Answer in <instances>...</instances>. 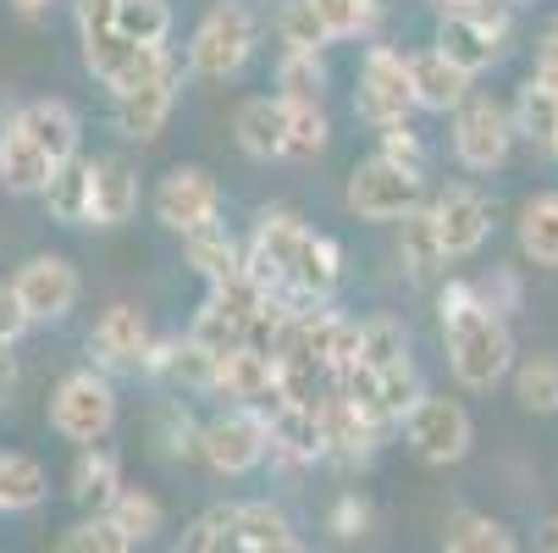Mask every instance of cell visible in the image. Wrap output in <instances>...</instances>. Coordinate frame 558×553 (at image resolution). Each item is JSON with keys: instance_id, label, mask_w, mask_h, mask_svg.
I'll return each instance as SVG.
<instances>
[{"instance_id": "6da1fadb", "label": "cell", "mask_w": 558, "mask_h": 553, "mask_svg": "<svg viewBox=\"0 0 558 553\" xmlns=\"http://www.w3.org/2000/svg\"><path fill=\"white\" fill-rule=\"evenodd\" d=\"M442 349H448V371L459 376V387L487 393L504 376H514V333L498 310H487L470 293V282H448L442 288Z\"/></svg>"}, {"instance_id": "7a4b0ae2", "label": "cell", "mask_w": 558, "mask_h": 553, "mask_svg": "<svg viewBox=\"0 0 558 553\" xmlns=\"http://www.w3.org/2000/svg\"><path fill=\"white\" fill-rule=\"evenodd\" d=\"M260 45V23L244 0H216V7L199 17L194 39H189V72L199 77H232L244 72L250 56Z\"/></svg>"}, {"instance_id": "3957f363", "label": "cell", "mask_w": 558, "mask_h": 553, "mask_svg": "<svg viewBox=\"0 0 558 553\" xmlns=\"http://www.w3.org/2000/svg\"><path fill=\"white\" fill-rule=\"evenodd\" d=\"M343 205L360 221H404V216L426 211V172H410V167L387 161V155H365L349 172Z\"/></svg>"}, {"instance_id": "277c9868", "label": "cell", "mask_w": 558, "mask_h": 553, "mask_svg": "<svg viewBox=\"0 0 558 553\" xmlns=\"http://www.w3.org/2000/svg\"><path fill=\"white\" fill-rule=\"evenodd\" d=\"M50 426L77 443V448H95L111 426H117V387L106 371H66L50 393Z\"/></svg>"}, {"instance_id": "5b68a950", "label": "cell", "mask_w": 558, "mask_h": 553, "mask_svg": "<svg viewBox=\"0 0 558 553\" xmlns=\"http://www.w3.org/2000/svg\"><path fill=\"white\" fill-rule=\"evenodd\" d=\"M304 239H310V227H304V216L288 211V205L255 216V232H250V244H244V272H250V282H255L266 299H282V304H288V272H293ZM288 310H293V304H288Z\"/></svg>"}, {"instance_id": "8992f818", "label": "cell", "mask_w": 558, "mask_h": 553, "mask_svg": "<svg viewBox=\"0 0 558 553\" xmlns=\"http://www.w3.org/2000/svg\"><path fill=\"white\" fill-rule=\"evenodd\" d=\"M520 128H514V111L493 95H470L459 111H453V155H459V167L475 172V178H487L509 161V149H514Z\"/></svg>"}, {"instance_id": "52a82bcc", "label": "cell", "mask_w": 558, "mask_h": 553, "mask_svg": "<svg viewBox=\"0 0 558 553\" xmlns=\"http://www.w3.org/2000/svg\"><path fill=\"white\" fill-rule=\"evenodd\" d=\"M266 454H271V421L255 405H232L199 426V459L216 477H250Z\"/></svg>"}, {"instance_id": "ba28073f", "label": "cell", "mask_w": 558, "mask_h": 553, "mask_svg": "<svg viewBox=\"0 0 558 553\" xmlns=\"http://www.w3.org/2000/svg\"><path fill=\"white\" fill-rule=\"evenodd\" d=\"M354 111L381 133V128H404L415 111V84H410V56L392 45H371L360 61V89H354Z\"/></svg>"}, {"instance_id": "9c48e42d", "label": "cell", "mask_w": 558, "mask_h": 553, "mask_svg": "<svg viewBox=\"0 0 558 553\" xmlns=\"http://www.w3.org/2000/svg\"><path fill=\"white\" fill-rule=\"evenodd\" d=\"M155 216L178 239H199V232L221 227V189L205 167H172L155 183Z\"/></svg>"}, {"instance_id": "30bf717a", "label": "cell", "mask_w": 558, "mask_h": 553, "mask_svg": "<svg viewBox=\"0 0 558 553\" xmlns=\"http://www.w3.org/2000/svg\"><path fill=\"white\" fill-rule=\"evenodd\" d=\"M404 437H410V448L426 465H459L470 454V443H475V426H470L459 399H448V393H426V399L404 416Z\"/></svg>"}, {"instance_id": "8fae6325", "label": "cell", "mask_w": 558, "mask_h": 553, "mask_svg": "<svg viewBox=\"0 0 558 553\" xmlns=\"http://www.w3.org/2000/svg\"><path fill=\"white\" fill-rule=\"evenodd\" d=\"M426 216L437 227V244H442L448 261H470L475 250L493 239V200L482 189H470V183H448L426 205Z\"/></svg>"}, {"instance_id": "7c38bea8", "label": "cell", "mask_w": 558, "mask_h": 553, "mask_svg": "<svg viewBox=\"0 0 558 553\" xmlns=\"http://www.w3.org/2000/svg\"><path fill=\"white\" fill-rule=\"evenodd\" d=\"M504 39H509V12H442L437 23V50L459 67V72H487L498 56H504Z\"/></svg>"}, {"instance_id": "4fadbf2b", "label": "cell", "mask_w": 558, "mask_h": 553, "mask_svg": "<svg viewBox=\"0 0 558 553\" xmlns=\"http://www.w3.org/2000/svg\"><path fill=\"white\" fill-rule=\"evenodd\" d=\"M12 293H17L28 322H61L77 304V293H84V282H77V266L66 255H34V261L17 266Z\"/></svg>"}, {"instance_id": "5bb4252c", "label": "cell", "mask_w": 558, "mask_h": 553, "mask_svg": "<svg viewBox=\"0 0 558 553\" xmlns=\"http://www.w3.org/2000/svg\"><path fill=\"white\" fill-rule=\"evenodd\" d=\"M343 282V244L327 239V232H310L299 244V261L288 272V304L293 310H322Z\"/></svg>"}, {"instance_id": "9a60e30c", "label": "cell", "mask_w": 558, "mask_h": 553, "mask_svg": "<svg viewBox=\"0 0 558 553\" xmlns=\"http://www.w3.org/2000/svg\"><path fill=\"white\" fill-rule=\"evenodd\" d=\"M149 344H155V333H149V322H144V310L128 304V299H117V304L100 315V322H95V338H89L95 360L111 365V371H144Z\"/></svg>"}, {"instance_id": "2e32d148", "label": "cell", "mask_w": 558, "mask_h": 553, "mask_svg": "<svg viewBox=\"0 0 558 553\" xmlns=\"http://www.w3.org/2000/svg\"><path fill=\"white\" fill-rule=\"evenodd\" d=\"M178 89H183V61H172L161 77H149V84L117 95V128L128 139H155V133L167 128L172 106H178Z\"/></svg>"}, {"instance_id": "e0dca14e", "label": "cell", "mask_w": 558, "mask_h": 553, "mask_svg": "<svg viewBox=\"0 0 558 553\" xmlns=\"http://www.w3.org/2000/svg\"><path fill=\"white\" fill-rule=\"evenodd\" d=\"M232 133H238V149L255 155V161H282L288 155V106L277 95H250L232 111Z\"/></svg>"}, {"instance_id": "ac0fdd59", "label": "cell", "mask_w": 558, "mask_h": 553, "mask_svg": "<svg viewBox=\"0 0 558 553\" xmlns=\"http://www.w3.org/2000/svg\"><path fill=\"white\" fill-rule=\"evenodd\" d=\"M56 172H61V167L50 161V155H45L17 122L0 128V189H7V194H39V200H45V189H50Z\"/></svg>"}, {"instance_id": "d6986e66", "label": "cell", "mask_w": 558, "mask_h": 553, "mask_svg": "<svg viewBox=\"0 0 558 553\" xmlns=\"http://www.w3.org/2000/svg\"><path fill=\"white\" fill-rule=\"evenodd\" d=\"M410 84H415V111H459L470 100V72H459L437 45L410 56Z\"/></svg>"}, {"instance_id": "ffe728a7", "label": "cell", "mask_w": 558, "mask_h": 553, "mask_svg": "<svg viewBox=\"0 0 558 553\" xmlns=\"http://www.w3.org/2000/svg\"><path fill=\"white\" fill-rule=\"evenodd\" d=\"M216 393L260 410L266 399H277V354H260V349L216 354Z\"/></svg>"}, {"instance_id": "44dd1931", "label": "cell", "mask_w": 558, "mask_h": 553, "mask_svg": "<svg viewBox=\"0 0 558 553\" xmlns=\"http://www.w3.org/2000/svg\"><path fill=\"white\" fill-rule=\"evenodd\" d=\"M56 167H66V161H77V133H84V122H77V111L66 106V100H28L17 117H12Z\"/></svg>"}, {"instance_id": "7402d4cb", "label": "cell", "mask_w": 558, "mask_h": 553, "mask_svg": "<svg viewBox=\"0 0 558 553\" xmlns=\"http://www.w3.org/2000/svg\"><path fill=\"white\" fill-rule=\"evenodd\" d=\"M72 498L84 504L89 515H106L117 498H122V459L111 448H77L72 459Z\"/></svg>"}, {"instance_id": "603a6c76", "label": "cell", "mask_w": 558, "mask_h": 553, "mask_svg": "<svg viewBox=\"0 0 558 553\" xmlns=\"http://www.w3.org/2000/svg\"><path fill=\"white\" fill-rule=\"evenodd\" d=\"M271 421V454L293 459V465H310L327 454V426H322V410H299V405H271L266 410Z\"/></svg>"}, {"instance_id": "cb8c5ba5", "label": "cell", "mask_w": 558, "mask_h": 553, "mask_svg": "<svg viewBox=\"0 0 558 553\" xmlns=\"http://www.w3.org/2000/svg\"><path fill=\"white\" fill-rule=\"evenodd\" d=\"M133 211H138V178H133V167L117 161V155H100V161H95V205H89V221H95V227H122Z\"/></svg>"}, {"instance_id": "d4e9b609", "label": "cell", "mask_w": 558, "mask_h": 553, "mask_svg": "<svg viewBox=\"0 0 558 553\" xmlns=\"http://www.w3.org/2000/svg\"><path fill=\"white\" fill-rule=\"evenodd\" d=\"M514 128L542 144L547 155H558V84L542 72H531L525 84H520V100H514Z\"/></svg>"}, {"instance_id": "484cf974", "label": "cell", "mask_w": 558, "mask_h": 553, "mask_svg": "<svg viewBox=\"0 0 558 553\" xmlns=\"http://www.w3.org/2000/svg\"><path fill=\"white\" fill-rule=\"evenodd\" d=\"M520 255L531 266H558V189H542L520 205Z\"/></svg>"}, {"instance_id": "4316f807", "label": "cell", "mask_w": 558, "mask_h": 553, "mask_svg": "<svg viewBox=\"0 0 558 553\" xmlns=\"http://www.w3.org/2000/svg\"><path fill=\"white\" fill-rule=\"evenodd\" d=\"M50 493V477L34 454H17V448H0V515H23V509H39Z\"/></svg>"}, {"instance_id": "83f0119b", "label": "cell", "mask_w": 558, "mask_h": 553, "mask_svg": "<svg viewBox=\"0 0 558 553\" xmlns=\"http://www.w3.org/2000/svg\"><path fill=\"white\" fill-rule=\"evenodd\" d=\"M189 244V266L210 282V293H221V288H238L250 272H244V250H238L221 227H210V232H199V239H183Z\"/></svg>"}, {"instance_id": "f1b7e54d", "label": "cell", "mask_w": 558, "mask_h": 553, "mask_svg": "<svg viewBox=\"0 0 558 553\" xmlns=\"http://www.w3.org/2000/svg\"><path fill=\"white\" fill-rule=\"evenodd\" d=\"M89 205H95V161H66L56 178H50V189H45V211L56 216V221H66V227H77V221H89Z\"/></svg>"}, {"instance_id": "f546056e", "label": "cell", "mask_w": 558, "mask_h": 553, "mask_svg": "<svg viewBox=\"0 0 558 553\" xmlns=\"http://www.w3.org/2000/svg\"><path fill=\"white\" fill-rule=\"evenodd\" d=\"M410 327L398 322V315H371V322H360V365L371 376L381 371H398V365H410Z\"/></svg>"}, {"instance_id": "4dcf8cb0", "label": "cell", "mask_w": 558, "mask_h": 553, "mask_svg": "<svg viewBox=\"0 0 558 553\" xmlns=\"http://www.w3.org/2000/svg\"><path fill=\"white\" fill-rule=\"evenodd\" d=\"M442 553H520L514 531L482 509H459L448 520V537H442Z\"/></svg>"}, {"instance_id": "1f68e13d", "label": "cell", "mask_w": 558, "mask_h": 553, "mask_svg": "<svg viewBox=\"0 0 558 553\" xmlns=\"http://www.w3.org/2000/svg\"><path fill=\"white\" fill-rule=\"evenodd\" d=\"M398 261H404V272H410L415 282H432V277L448 266V255H442V244H437V227H432L426 211H415V216L398 221Z\"/></svg>"}, {"instance_id": "d6a6232c", "label": "cell", "mask_w": 558, "mask_h": 553, "mask_svg": "<svg viewBox=\"0 0 558 553\" xmlns=\"http://www.w3.org/2000/svg\"><path fill=\"white\" fill-rule=\"evenodd\" d=\"M117 34L138 50H167L172 39V0H117Z\"/></svg>"}, {"instance_id": "836d02e7", "label": "cell", "mask_w": 558, "mask_h": 553, "mask_svg": "<svg viewBox=\"0 0 558 553\" xmlns=\"http://www.w3.org/2000/svg\"><path fill=\"white\" fill-rule=\"evenodd\" d=\"M277 39H282V56H322L332 45V34H327L322 7H315V0H282Z\"/></svg>"}, {"instance_id": "e575fe53", "label": "cell", "mask_w": 558, "mask_h": 553, "mask_svg": "<svg viewBox=\"0 0 558 553\" xmlns=\"http://www.w3.org/2000/svg\"><path fill=\"white\" fill-rule=\"evenodd\" d=\"M514 399H520V410H531V416H553V410H558V354H553V349L525 354V360L514 365Z\"/></svg>"}, {"instance_id": "d590c367", "label": "cell", "mask_w": 558, "mask_h": 553, "mask_svg": "<svg viewBox=\"0 0 558 553\" xmlns=\"http://www.w3.org/2000/svg\"><path fill=\"white\" fill-rule=\"evenodd\" d=\"M271 95L282 106H322V95H327V61L322 56H282Z\"/></svg>"}, {"instance_id": "8d00e7d4", "label": "cell", "mask_w": 558, "mask_h": 553, "mask_svg": "<svg viewBox=\"0 0 558 553\" xmlns=\"http://www.w3.org/2000/svg\"><path fill=\"white\" fill-rule=\"evenodd\" d=\"M106 515L117 520V531H122L128 542H149L155 531H161V520H167L161 498H155V493H144V488H122V498H117Z\"/></svg>"}, {"instance_id": "74e56055", "label": "cell", "mask_w": 558, "mask_h": 553, "mask_svg": "<svg viewBox=\"0 0 558 553\" xmlns=\"http://www.w3.org/2000/svg\"><path fill=\"white\" fill-rule=\"evenodd\" d=\"M56 553H133V542L117 531V520H111V515H84L77 526H66V531H61Z\"/></svg>"}, {"instance_id": "f35d334b", "label": "cell", "mask_w": 558, "mask_h": 553, "mask_svg": "<svg viewBox=\"0 0 558 553\" xmlns=\"http://www.w3.org/2000/svg\"><path fill=\"white\" fill-rule=\"evenodd\" d=\"M332 139L327 106H288V161H315Z\"/></svg>"}, {"instance_id": "ab89813d", "label": "cell", "mask_w": 558, "mask_h": 553, "mask_svg": "<svg viewBox=\"0 0 558 553\" xmlns=\"http://www.w3.org/2000/svg\"><path fill=\"white\" fill-rule=\"evenodd\" d=\"M232 509H238V504H216V509H205V515L183 531V548H178V553H238Z\"/></svg>"}, {"instance_id": "60d3db41", "label": "cell", "mask_w": 558, "mask_h": 553, "mask_svg": "<svg viewBox=\"0 0 558 553\" xmlns=\"http://www.w3.org/2000/svg\"><path fill=\"white\" fill-rule=\"evenodd\" d=\"M332 39H365L381 23V0H315Z\"/></svg>"}, {"instance_id": "b9f144b4", "label": "cell", "mask_w": 558, "mask_h": 553, "mask_svg": "<svg viewBox=\"0 0 558 553\" xmlns=\"http://www.w3.org/2000/svg\"><path fill=\"white\" fill-rule=\"evenodd\" d=\"M376 155H387V161L410 167V172H426V144L415 139L410 122H404V128H381V149H376Z\"/></svg>"}, {"instance_id": "7bdbcfd3", "label": "cell", "mask_w": 558, "mask_h": 553, "mask_svg": "<svg viewBox=\"0 0 558 553\" xmlns=\"http://www.w3.org/2000/svg\"><path fill=\"white\" fill-rule=\"evenodd\" d=\"M470 293L482 299L487 310H498L504 322H509V310H520V282H514V272H493V277H475V282H470Z\"/></svg>"}, {"instance_id": "ee69618b", "label": "cell", "mask_w": 558, "mask_h": 553, "mask_svg": "<svg viewBox=\"0 0 558 553\" xmlns=\"http://www.w3.org/2000/svg\"><path fill=\"white\" fill-rule=\"evenodd\" d=\"M161 443H167V454H172V459L199 454V426L189 421V410H183V405H167V410H161Z\"/></svg>"}, {"instance_id": "f6af8a7d", "label": "cell", "mask_w": 558, "mask_h": 553, "mask_svg": "<svg viewBox=\"0 0 558 553\" xmlns=\"http://www.w3.org/2000/svg\"><path fill=\"white\" fill-rule=\"evenodd\" d=\"M28 327H34V322L23 315V304H17L12 282H0V349H12V344H17Z\"/></svg>"}, {"instance_id": "bcb514c9", "label": "cell", "mask_w": 558, "mask_h": 553, "mask_svg": "<svg viewBox=\"0 0 558 553\" xmlns=\"http://www.w3.org/2000/svg\"><path fill=\"white\" fill-rule=\"evenodd\" d=\"M371 526V504L360 498V493H343L338 504H332V531L338 537H360Z\"/></svg>"}, {"instance_id": "7dc6e473", "label": "cell", "mask_w": 558, "mask_h": 553, "mask_svg": "<svg viewBox=\"0 0 558 553\" xmlns=\"http://www.w3.org/2000/svg\"><path fill=\"white\" fill-rule=\"evenodd\" d=\"M178 349H183V338H155V344H149V354H144V371H149V376H172Z\"/></svg>"}, {"instance_id": "c3c4849f", "label": "cell", "mask_w": 558, "mask_h": 553, "mask_svg": "<svg viewBox=\"0 0 558 553\" xmlns=\"http://www.w3.org/2000/svg\"><path fill=\"white\" fill-rule=\"evenodd\" d=\"M536 72L558 84V17H553V23L542 28V39H536Z\"/></svg>"}, {"instance_id": "681fc988", "label": "cell", "mask_w": 558, "mask_h": 553, "mask_svg": "<svg viewBox=\"0 0 558 553\" xmlns=\"http://www.w3.org/2000/svg\"><path fill=\"white\" fill-rule=\"evenodd\" d=\"M238 553H304L299 537H277V542H238Z\"/></svg>"}, {"instance_id": "f907efd6", "label": "cell", "mask_w": 558, "mask_h": 553, "mask_svg": "<svg viewBox=\"0 0 558 553\" xmlns=\"http://www.w3.org/2000/svg\"><path fill=\"white\" fill-rule=\"evenodd\" d=\"M12 387H17V360H12V349H0V405L12 399Z\"/></svg>"}, {"instance_id": "816d5d0a", "label": "cell", "mask_w": 558, "mask_h": 553, "mask_svg": "<svg viewBox=\"0 0 558 553\" xmlns=\"http://www.w3.org/2000/svg\"><path fill=\"white\" fill-rule=\"evenodd\" d=\"M442 12H498L504 0H437Z\"/></svg>"}, {"instance_id": "f5cc1de1", "label": "cell", "mask_w": 558, "mask_h": 553, "mask_svg": "<svg viewBox=\"0 0 558 553\" xmlns=\"http://www.w3.org/2000/svg\"><path fill=\"white\" fill-rule=\"evenodd\" d=\"M12 7H17L23 17H45V12L56 7V0H12Z\"/></svg>"}, {"instance_id": "db71d44e", "label": "cell", "mask_w": 558, "mask_h": 553, "mask_svg": "<svg viewBox=\"0 0 558 553\" xmlns=\"http://www.w3.org/2000/svg\"><path fill=\"white\" fill-rule=\"evenodd\" d=\"M542 548H547V553H558V515L542 526Z\"/></svg>"}]
</instances>
